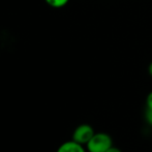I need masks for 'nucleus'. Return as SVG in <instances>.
<instances>
[{
    "label": "nucleus",
    "mask_w": 152,
    "mask_h": 152,
    "mask_svg": "<svg viewBox=\"0 0 152 152\" xmlns=\"http://www.w3.org/2000/svg\"><path fill=\"white\" fill-rule=\"evenodd\" d=\"M146 107H147V110L152 111V91L149 92L146 97Z\"/></svg>",
    "instance_id": "5"
},
{
    "label": "nucleus",
    "mask_w": 152,
    "mask_h": 152,
    "mask_svg": "<svg viewBox=\"0 0 152 152\" xmlns=\"http://www.w3.org/2000/svg\"><path fill=\"white\" fill-rule=\"evenodd\" d=\"M56 152H86V150L84 148V145H81L72 140L62 143Z\"/></svg>",
    "instance_id": "3"
},
{
    "label": "nucleus",
    "mask_w": 152,
    "mask_h": 152,
    "mask_svg": "<svg viewBox=\"0 0 152 152\" xmlns=\"http://www.w3.org/2000/svg\"><path fill=\"white\" fill-rule=\"evenodd\" d=\"M145 118H146V121L149 125L152 126V111L147 110L146 111V114H145Z\"/></svg>",
    "instance_id": "6"
},
{
    "label": "nucleus",
    "mask_w": 152,
    "mask_h": 152,
    "mask_svg": "<svg viewBox=\"0 0 152 152\" xmlns=\"http://www.w3.org/2000/svg\"><path fill=\"white\" fill-rule=\"evenodd\" d=\"M95 134L94 128L89 124H80L75 128L74 132H72V139L75 142L79 143L81 145H86L87 143L90 141V139Z\"/></svg>",
    "instance_id": "2"
},
{
    "label": "nucleus",
    "mask_w": 152,
    "mask_h": 152,
    "mask_svg": "<svg viewBox=\"0 0 152 152\" xmlns=\"http://www.w3.org/2000/svg\"><path fill=\"white\" fill-rule=\"evenodd\" d=\"M106 152H122L120 149L119 148H117V147H115V146H112L110 149H108Z\"/></svg>",
    "instance_id": "7"
},
{
    "label": "nucleus",
    "mask_w": 152,
    "mask_h": 152,
    "mask_svg": "<svg viewBox=\"0 0 152 152\" xmlns=\"http://www.w3.org/2000/svg\"><path fill=\"white\" fill-rule=\"evenodd\" d=\"M148 74L152 77V62L149 64V66H148Z\"/></svg>",
    "instance_id": "8"
},
{
    "label": "nucleus",
    "mask_w": 152,
    "mask_h": 152,
    "mask_svg": "<svg viewBox=\"0 0 152 152\" xmlns=\"http://www.w3.org/2000/svg\"><path fill=\"white\" fill-rule=\"evenodd\" d=\"M113 146V140L106 132H95L86 144L88 152H106Z\"/></svg>",
    "instance_id": "1"
},
{
    "label": "nucleus",
    "mask_w": 152,
    "mask_h": 152,
    "mask_svg": "<svg viewBox=\"0 0 152 152\" xmlns=\"http://www.w3.org/2000/svg\"><path fill=\"white\" fill-rule=\"evenodd\" d=\"M47 4L51 6V7H54V8H60L65 6L66 4L68 3L69 0H45Z\"/></svg>",
    "instance_id": "4"
}]
</instances>
